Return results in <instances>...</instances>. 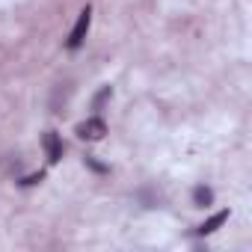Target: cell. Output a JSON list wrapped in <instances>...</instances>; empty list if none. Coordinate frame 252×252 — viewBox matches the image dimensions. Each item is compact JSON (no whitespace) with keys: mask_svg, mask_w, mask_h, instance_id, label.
<instances>
[{"mask_svg":"<svg viewBox=\"0 0 252 252\" xmlns=\"http://www.w3.org/2000/svg\"><path fill=\"white\" fill-rule=\"evenodd\" d=\"M193 202L202 205V208H208V205L214 202V193H211L208 187H196V190H193Z\"/></svg>","mask_w":252,"mask_h":252,"instance_id":"5b68a950","label":"cell"},{"mask_svg":"<svg viewBox=\"0 0 252 252\" xmlns=\"http://www.w3.org/2000/svg\"><path fill=\"white\" fill-rule=\"evenodd\" d=\"M89 21H92V9L86 6V9H83V12L77 15V24H74L71 36H68V42H65V45H68L71 51H77V48L83 45V39H86V33H89Z\"/></svg>","mask_w":252,"mask_h":252,"instance_id":"7a4b0ae2","label":"cell"},{"mask_svg":"<svg viewBox=\"0 0 252 252\" xmlns=\"http://www.w3.org/2000/svg\"><path fill=\"white\" fill-rule=\"evenodd\" d=\"M74 134L80 137V140H86V143H98V140H104V134H107V125H104V119H86V122H80L77 128H74Z\"/></svg>","mask_w":252,"mask_h":252,"instance_id":"6da1fadb","label":"cell"},{"mask_svg":"<svg viewBox=\"0 0 252 252\" xmlns=\"http://www.w3.org/2000/svg\"><path fill=\"white\" fill-rule=\"evenodd\" d=\"M225 220H228V211H217V214H214L211 220H205V222H202L196 231H199V234H211V231H217V228H220Z\"/></svg>","mask_w":252,"mask_h":252,"instance_id":"277c9868","label":"cell"},{"mask_svg":"<svg viewBox=\"0 0 252 252\" xmlns=\"http://www.w3.org/2000/svg\"><path fill=\"white\" fill-rule=\"evenodd\" d=\"M42 146H45L48 163H57V160L63 158V140H60L54 131H45V137H42Z\"/></svg>","mask_w":252,"mask_h":252,"instance_id":"3957f363","label":"cell"},{"mask_svg":"<svg viewBox=\"0 0 252 252\" xmlns=\"http://www.w3.org/2000/svg\"><path fill=\"white\" fill-rule=\"evenodd\" d=\"M42 178H45V172H39V175H30V178H24V181H21V184H39V181H42Z\"/></svg>","mask_w":252,"mask_h":252,"instance_id":"8992f818","label":"cell"}]
</instances>
